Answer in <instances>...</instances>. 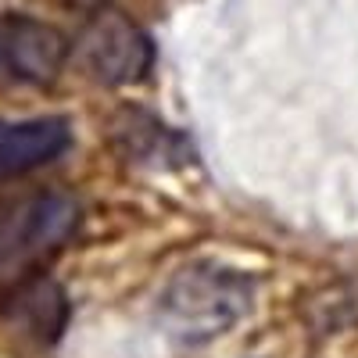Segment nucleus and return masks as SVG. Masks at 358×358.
Here are the masks:
<instances>
[{"label":"nucleus","instance_id":"1","mask_svg":"<svg viewBox=\"0 0 358 358\" xmlns=\"http://www.w3.org/2000/svg\"><path fill=\"white\" fill-rule=\"evenodd\" d=\"M255 283L219 262L183 265L169 280L158 312L165 330L183 344H204L229 334L251 312Z\"/></svg>","mask_w":358,"mask_h":358},{"label":"nucleus","instance_id":"2","mask_svg":"<svg viewBox=\"0 0 358 358\" xmlns=\"http://www.w3.org/2000/svg\"><path fill=\"white\" fill-rule=\"evenodd\" d=\"M79 229V204L62 190L0 197V287L22 283L62 255Z\"/></svg>","mask_w":358,"mask_h":358},{"label":"nucleus","instance_id":"3","mask_svg":"<svg viewBox=\"0 0 358 358\" xmlns=\"http://www.w3.org/2000/svg\"><path fill=\"white\" fill-rule=\"evenodd\" d=\"M72 54L83 76L101 86H133L155 69V43L147 29L115 8L90 15L79 40L72 43Z\"/></svg>","mask_w":358,"mask_h":358},{"label":"nucleus","instance_id":"4","mask_svg":"<svg viewBox=\"0 0 358 358\" xmlns=\"http://www.w3.org/2000/svg\"><path fill=\"white\" fill-rule=\"evenodd\" d=\"M69 40L43 18L0 15V90H33L57 79Z\"/></svg>","mask_w":358,"mask_h":358},{"label":"nucleus","instance_id":"5","mask_svg":"<svg viewBox=\"0 0 358 358\" xmlns=\"http://www.w3.org/2000/svg\"><path fill=\"white\" fill-rule=\"evenodd\" d=\"M0 319L22 341H33V344L47 348L62 337L69 305H65V294L57 283H50L43 276H29V280L8 287V297L0 305Z\"/></svg>","mask_w":358,"mask_h":358},{"label":"nucleus","instance_id":"6","mask_svg":"<svg viewBox=\"0 0 358 358\" xmlns=\"http://www.w3.org/2000/svg\"><path fill=\"white\" fill-rule=\"evenodd\" d=\"M69 143L72 129L65 118H25V122L0 118V183L50 165L65 155Z\"/></svg>","mask_w":358,"mask_h":358},{"label":"nucleus","instance_id":"7","mask_svg":"<svg viewBox=\"0 0 358 358\" xmlns=\"http://www.w3.org/2000/svg\"><path fill=\"white\" fill-rule=\"evenodd\" d=\"M115 143L122 151L126 162L133 165H183L187 158V143L179 140L169 126H162L155 115H147L140 108H126L115 118Z\"/></svg>","mask_w":358,"mask_h":358},{"label":"nucleus","instance_id":"8","mask_svg":"<svg viewBox=\"0 0 358 358\" xmlns=\"http://www.w3.org/2000/svg\"><path fill=\"white\" fill-rule=\"evenodd\" d=\"M62 8H69V11H83V15H94V11H101V8H111V0H57Z\"/></svg>","mask_w":358,"mask_h":358}]
</instances>
